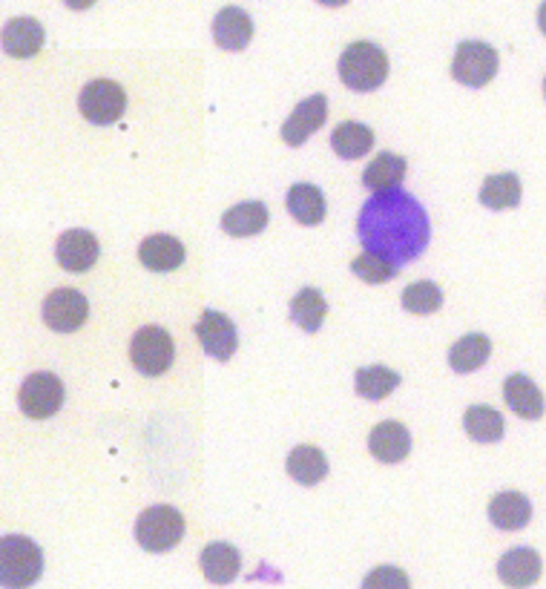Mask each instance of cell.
Wrapping results in <instances>:
<instances>
[{"label":"cell","instance_id":"22","mask_svg":"<svg viewBox=\"0 0 546 589\" xmlns=\"http://www.w3.org/2000/svg\"><path fill=\"white\" fill-rule=\"evenodd\" d=\"M285 204H287V213L294 215L300 224H308V228L323 222L325 213H328V204H325L323 190H319L316 185H305V181L287 190Z\"/></svg>","mask_w":546,"mask_h":589},{"label":"cell","instance_id":"1","mask_svg":"<svg viewBox=\"0 0 546 589\" xmlns=\"http://www.w3.org/2000/svg\"><path fill=\"white\" fill-rule=\"evenodd\" d=\"M357 236L366 244V253L402 265L426 251L431 239L429 213L406 190L377 193L359 210Z\"/></svg>","mask_w":546,"mask_h":589},{"label":"cell","instance_id":"26","mask_svg":"<svg viewBox=\"0 0 546 589\" xmlns=\"http://www.w3.org/2000/svg\"><path fill=\"white\" fill-rule=\"evenodd\" d=\"M521 179L515 172H497V176H489L481 187V204L489 210H510L521 204Z\"/></svg>","mask_w":546,"mask_h":589},{"label":"cell","instance_id":"34","mask_svg":"<svg viewBox=\"0 0 546 589\" xmlns=\"http://www.w3.org/2000/svg\"><path fill=\"white\" fill-rule=\"evenodd\" d=\"M538 27H540V32L546 35V3H540V9H538Z\"/></svg>","mask_w":546,"mask_h":589},{"label":"cell","instance_id":"14","mask_svg":"<svg viewBox=\"0 0 546 589\" xmlns=\"http://www.w3.org/2000/svg\"><path fill=\"white\" fill-rule=\"evenodd\" d=\"M213 38L222 50L242 52L253 38L251 14L239 7L219 9V14H216V21H213Z\"/></svg>","mask_w":546,"mask_h":589},{"label":"cell","instance_id":"3","mask_svg":"<svg viewBox=\"0 0 546 589\" xmlns=\"http://www.w3.org/2000/svg\"><path fill=\"white\" fill-rule=\"evenodd\" d=\"M388 55L371 41H357L339 55V78L354 93H371L386 81Z\"/></svg>","mask_w":546,"mask_h":589},{"label":"cell","instance_id":"20","mask_svg":"<svg viewBox=\"0 0 546 589\" xmlns=\"http://www.w3.org/2000/svg\"><path fill=\"white\" fill-rule=\"evenodd\" d=\"M271 222L265 201H242L237 208H230L222 213V230L228 236H256Z\"/></svg>","mask_w":546,"mask_h":589},{"label":"cell","instance_id":"17","mask_svg":"<svg viewBox=\"0 0 546 589\" xmlns=\"http://www.w3.org/2000/svg\"><path fill=\"white\" fill-rule=\"evenodd\" d=\"M503 400L515 411L517 417H524V420H538L544 417V395H540V388L535 386L532 377L526 374H512L510 380L503 382Z\"/></svg>","mask_w":546,"mask_h":589},{"label":"cell","instance_id":"23","mask_svg":"<svg viewBox=\"0 0 546 589\" xmlns=\"http://www.w3.org/2000/svg\"><path fill=\"white\" fill-rule=\"evenodd\" d=\"M43 46V27L35 18H14L3 29V50L14 57H32Z\"/></svg>","mask_w":546,"mask_h":589},{"label":"cell","instance_id":"11","mask_svg":"<svg viewBox=\"0 0 546 589\" xmlns=\"http://www.w3.org/2000/svg\"><path fill=\"white\" fill-rule=\"evenodd\" d=\"M325 118H328V98L325 95H311V98L300 101L294 113L287 115V122L282 124V141L291 144V147H302L316 129L323 127Z\"/></svg>","mask_w":546,"mask_h":589},{"label":"cell","instance_id":"12","mask_svg":"<svg viewBox=\"0 0 546 589\" xmlns=\"http://www.w3.org/2000/svg\"><path fill=\"white\" fill-rule=\"evenodd\" d=\"M98 253H101V244L98 239H95V233H90V230H66L64 236L57 239L55 244V256L57 262H61V267L70 273H86L90 267L98 262Z\"/></svg>","mask_w":546,"mask_h":589},{"label":"cell","instance_id":"21","mask_svg":"<svg viewBox=\"0 0 546 589\" xmlns=\"http://www.w3.org/2000/svg\"><path fill=\"white\" fill-rule=\"evenodd\" d=\"M406 158L397 152H380L371 165L363 170V185L377 193H388V190H400V181L406 179Z\"/></svg>","mask_w":546,"mask_h":589},{"label":"cell","instance_id":"24","mask_svg":"<svg viewBox=\"0 0 546 589\" xmlns=\"http://www.w3.org/2000/svg\"><path fill=\"white\" fill-rule=\"evenodd\" d=\"M489 354H492V339L486 334H466L452 345L449 351V366L458 374H472L486 366Z\"/></svg>","mask_w":546,"mask_h":589},{"label":"cell","instance_id":"8","mask_svg":"<svg viewBox=\"0 0 546 589\" xmlns=\"http://www.w3.org/2000/svg\"><path fill=\"white\" fill-rule=\"evenodd\" d=\"M21 411L32 420H46V417L57 414L64 406V382L57 380L52 371H38L29 374L21 386Z\"/></svg>","mask_w":546,"mask_h":589},{"label":"cell","instance_id":"19","mask_svg":"<svg viewBox=\"0 0 546 589\" xmlns=\"http://www.w3.org/2000/svg\"><path fill=\"white\" fill-rule=\"evenodd\" d=\"M489 520L503 532L524 529L532 520V503L521 492H501L489 503Z\"/></svg>","mask_w":546,"mask_h":589},{"label":"cell","instance_id":"16","mask_svg":"<svg viewBox=\"0 0 546 589\" xmlns=\"http://www.w3.org/2000/svg\"><path fill=\"white\" fill-rule=\"evenodd\" d=\"M201 572L208 578L210 583H230L237 581L239 569H242V555L233 544H224V540H216V544H208L201 549L199 555Z\"/></svg>","mask_w":546,"mask_h":589},{"label":"cell","instance_id":"9","mask_svg":"<svg viewBox=\"0 0 546 589\" xmlns=\"http://www.w3.org/2000/svg\"><path fill=\"white\" fill-rule=\"evenodd\" d=\"M90 316V302L75 287H57L43 302V323L57 334H72L86 323Z\"/></svg>","mask_w":546,"mask_h":589},{"label":"cell","instance_id":"6","mask_svg":"<svg viewBox=\"0 0 546 589\" xmlns=\"http://www.w3.org/2000/svg\"><path fill=\"white\" fill-rule=\"evenodd\" d=\"M124 107H127V95H124L122 84H115V81H90L78 95L81 115L98 127L118 122L124 115Z\"/></svg>","mask_w":546,"mask_h":589},{"label":"cell","instance_id":"30","mask_svg":"<svg viewBox=\"0 0 546 589\" xmlns=\"http://www.w3.org/2000/svg\"><path fill=\"white\" fill-rule=\"evenodd\" d=\"M402 382V377L397 371L386 366H371V368H359L357 377H354V388H357L359 397L366 400H386L391 391Z\"/></svg>","mask_w":546,"mask_h":589},{"label":"cell","instance_id":"10","mask_svg":"<svg viewBox=\"0 0 546 589\" xmlns=\"http://www.w3.org/2000/svg\"><path fill=\"white\" fill-rule=\"evenodd\" d=\"M196 337H199L204 354L219 359V362H228V359L233 357L239 348L237 325L230 323L228 316L219 314V311H213V308H208L199 316V323H196Z\"/></svg>","mask_w":546,"mask_h":589},{"label":"cell","instance_id":"33","mask_svg":"<svg viewBox=\"0 0 546 589\" xmlns=\"http://www.w3.org/2000/svg\"><path fill=\"white\" fill-rule=\"evenodd\" d=\"M363 589H411V583L400 567H377L366 575Z\"/></svg>","mask_w":546,"mask_h":589},{"label":"cell","instance_id":"15","mask_svg":"<svg viewBox=\"0 0 546 589\" xmlns=\"http://www.w3.org/2000/svg\"><path fill=\"white\" fill-rule=\"evenodd\" d=\"M368 449H371V454L380 463H400L411 452L409 429L397 423V420H386V423L374 425L371 438H368Z\"/></svg>","mask_w":546,"mask_h":589},{"label":"cell","instance_id":"25","mask_svg":"<svg viewBox=\"0 0 546 589\" xmlns=\"http://www.w3.org/2000/svg\"><path fill=\"white\" fill-rule=\"evenodd\" d=\"M287 474L302 486H316L328 474V460L316 445H296L294 452L287 454Z\"/></svg>","mask_w":546,"mask_h":589},{"label":"cell","instance_id":"7","mask_svg":"<svg viewBox=\"0 0 546 589\" xmlns=\"http://www.w3.org/2000/svg\"><path fill=\"white\" fill-rule=\"evenodd\" d=\"M452 75L463 86H486L497 75V50L483 41H463L454 50Z\"/></svg>","mask_w":546,"mask_h":589},{"label":"cell","instance_id":"28","mask_svg":"<svg viewBox=\"0 0 546 589\" xmlns=\"http://www.w3.org/2000/svg\"><path fill=\"white\" fill-rule=\"evenodd\" d=\"M330 147H334V152L343 158H363L366 152H371L374 147L371 127H366V124L359 122L337 124V129L330 133Z\"/></svg>","mask_w":546,"mask_h":589},{"label":"cell","instance_id":"31","mask_svg":"<svg viewBox=\"0 0 546 589\" xmlns=\"http://www.w3.org/2000/svg\"><path fill=\"white\" fill-rule=\"evenodd\" d=\"M402 308L409 314H434V311L443 308V291L434 282L423 280V282H411L406 291H402Z\"/></svg>","mask_w":546,"mask_h":589},{"label":"cell","instance_id":"27","mask_svg":"<svg viewBox=\"0 0 546 589\" xmlns=\"http://www.w3.org/2000/svg\"><path fill=\"white\" fill-rule=\"evenodd\" d=\"M325 314H328V302L316 287H302L300 294L291 299V319L300 325L305 334H316L323 328Z\"/></svg>","mask_w":546,"mask_h":589},{"label":"cell","instance_id":"2","mask_svg":"<svg viewBox=\"0 0 546 589\" xmlns=\"http://www.w3.org/2000/svg\"><path fill=\"white\" fill-rule=\"evenodd\" d=\"M43 575L41 546L27 535L0 540V583L3 589H29Z\"/></svg>","mask_w":546,"mask_h":589},{"label":"cell","instance_id":"13","mask_svg":"<svg viewBox=\"0 0 546 589\" xmlns=\"http://www.w3.org/2000/svg\"><path fill=\"white\" fill-rule=\"evenodd\" d=\"M540 569H544L540 555L529 546H515L497 560V578L512 589H526L532 583H538Z\"/></svg>","mask_w":546,"mask_h":589},{"label":"cell","instance_id":"32","mask_svg":"<svg viewBox=\"0 0 546 589\" xmlns=\"http://www.w3.org/2000/svg\"><path fill=\"white\" fill-rule=\"evenodd\" d=\"M354 276H359L368 285H382V282H391L400 273V267L395 262H388V259L377 256V253H363L351 262Z\"/></svg>","mask_w":546,"mask_h":589},{"label":"cell","instance_id":"35","mask_svg":"<svg viewBox=\"0 0 546 589\" xmlns=\"http://www.w3.org/2000/svg\"><path fill=\"white\" fill-rule=\"evenodd\" d=\"M544 95H546V78H544Z\"/></svg>","mask_w":546,"mask_h":589},{"label":"cell","instance_id":"4","mask_svg":"<svg viewBox=\"0 0 546 589\" xmlns=\"http://www.w3.org/2000/svg\"><path fill=\"white\" fill-rule=\"evenodd\" d=\"M181 538H185V515L176 506L158 503L138 515L136 540L147 553H170Z\"/></svg>","mask_w":546,"mask_h":589},{"label":"cell","instance_id":"29","mask_svg":"<svg viewBox=\"0 0 546 589\" xmlns=\"http://www.w3.org/2000/svg\"><path fill=\"white\" fill-rule=\"evenodd\" d=\"M463 429H466L469 438L474 443H497L503 438V414L492 406H472V409L463 414Z\"/></svg>","mask_w":546,"mask_h":589},{"label":"cell","instance_id":"18","mask_svg":"<svg viewBox=\"0 0 546 589\" xmlns=\"http://www.w3.org/2000/svg\"><path fill=\"white\" fill-rule=\"evenodd\" d=\"M138 259H141L144 267H150L156 273L176 271V267L185 265V244L176 236H167V233H156V236H147L138 248Z\"/></svg>","mask_w":546,"mask_h":589},{"label":"cell","instance_id":"5","mask_svg":"<svg viewBox=\"0 0 546 589\" xmlns=\"http://www.w3.org/2000/svg\"><path fill=\"white\" fill-rule=\"evenodd\" d=\"M129 359L144 377L165 374L172 366V359H176L172 337L158 325H144V328L136 330V337L129 339Z\"/></svg>","mask_w":546,"mask_h":589}]
</instances>
